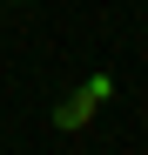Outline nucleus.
<instances>
[{
    "mask_svg": "<svg viewBox=\"0 0 148 155\" xmlns=\"http://www.w3.org/2000/svg\"><path fill=\"white\" fill-rule=\"evenodd\" d=\"M94 108H101V101H94L88 88H74V94H61V101H54V128H61V135H81V128L94 121Z\"/></svg>",
    "mask_w": 148,
    "mask_h": 155,
    "instance_id": "obj_1",
    "label": "nucleus"
},
{
    "mask_svg": "<svg viewBox=\"0 0 148 155\" xmlns=\"http://www.w3.org/2000/svg\"><path fill=\"white\" fill-rule=\"evenodd\" d=\"M0 7H34V0H0Z\"/></svg>",
    "mask_w": 148,
    "mask_h": 155,
    "instance_id": "obj_2",
    "label": "nucleus"
},
{
    "mask_svg": "<svg viewBox=\"0 0 148 155\" xmlns=\"http://www.w3.org/2000/svg\"><path fill=\"white\" fill-rule=\"evenodd\" d=\"M0 14H7V7H0Z\"/></svg>",
    "mask_w": 148,
    "mask_h": 155,
    "instance_id": "obj_3",
    "label": "nucleus"
}]
</instances>
